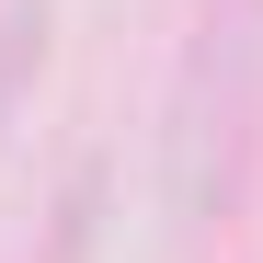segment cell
<instances>
[{
	"label": "cell",
	"instance_id": "cell-1",
	"mask_svg": "<svg viewBox=\"0 0 263 263\" xmlns=\"http://www.w3.org/2000/svg\"><path fill=\"white\" fill-rule=\"evenodd\" d=\"M263 149V0H206L183 92H172V195L183 217H229Z\"/></svg>",
	"mask_w": 263,
	"mask_h": 263
},
{
	"label": "cell",
	"instance_id": "cell-2",
	"mask_svg": "<svg viewBox=\"0 0 263 263\" xmlns=\"http://www.w3.org/2000/svg\"><path fill=\"white\" fill-rule=\"evenodd\" d=\"M34 58H46V0H0V126H12Z\"/></svg>",
	"mask_w": 263,
	"mask_h": 263
}]
</instances>
